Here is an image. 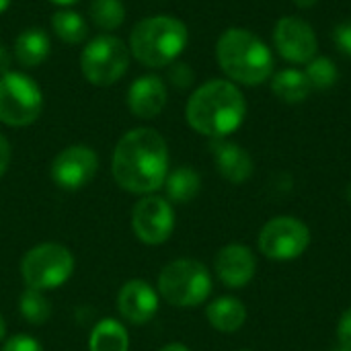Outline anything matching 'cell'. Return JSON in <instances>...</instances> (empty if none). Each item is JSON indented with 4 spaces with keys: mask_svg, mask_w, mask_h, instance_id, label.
Listing matches in <instances>:
<instances>
[{
    "mask_svg": "<svg viewBox=\"0 0 351 351\" xmlns=\"http://www.w3.org/2000/svg\"><path fill=\"white\" fill-rule=\"evenodd\" d=\"M274 45L290 64H308L319 51L313 25L300 16H282L274 29Z\"/></svg>",
    "mask_w": 351,
    "mask_h": 351,
    "instance_id": "12",
    "label": "cell"
},
{
    "mask_svg": "<svg viewBox=\"0 0 351 351\" xmlns=\"http://www.w3.org/2000/svg\"><path fill=\"white\" fill-rule=\"evenodd\" d=\"M187 43V25L171 14H156L138 21L128 39L132 58L146 68L171 66L181 58Z\"/></svg>",
    "mask_w": 351,
    "mask_h": 351,
    "instance_id": "4",
    "label": "cell"
},
{
    "mask_svg": "<svg viewBox=\"0 0 351 351\" xmlns=\"http://www.w3.org/2000/svg\"><path fill=\"white\" fill-rule=\"evenodd\" d=\"M97 171L99 156L90 146L84 144H72L60 150L49 165V175L53 183L66 191L82 189L95 179Z\"/></svg>",
    "mask_w": 351,
    "mask_h": 351,
    "instance_id": "11",
    "label": "cell"
},
{
    "mask_svg": "<svg viewBox=\"0 0 351 351\" xmlns=\"http://www.w3.org/2000/svg\"><path fill=\"white\" fill-rule=\"evenodd\" d=\"M6 337V323H4V317L0 315V341Z\"/></svg>",
    "mask_w": 351,
    "mask_h": 351,
    "instance_id": "35",
    "label": "cell"
},
{
    "mask_svg": "<svg viewBox=\"0 0 351 351\" xmlns=\"http://www.w3.org/2000/svg\"><path fill=\"white\" fill-rule=\"evenodd\" d=\"M51 53V39L43 27H27L12 41V58L23 68L41 66Z\"/></svg>",
    "mask_w": 351,
    "mask_h": 351,
    "instance_id": "17",
    "label": "cell"
},
{
    "mask_svg": "<svg viewBox=\"0 0 351 351\" xmlns=\"http://www.w3.org/2000/svg\"><path fill=\"white\" fill-rule=\"evenodd\" d=\"M247 117V101L239 84L212 78L199 84L185 105L189 128L206 138L218 140L232 136Z\"/></svg>",
    "mask_w": 351,
    "mask_h": 351,
    "instance_id": "2",
    "label": "cell"
},
{
    "mask_svg": "<svg viewBox=\"0 0 351 351\" xmlns=\"http://www.w3.org/2000/svg\"><path fill=\"white\" fill-rule=\"evenodd\" d=\"M271 93L280 101H284L288 105H296V103H302L308 99V95L313 93V86H311L304 70L286 68L271 78Z\"/></svg>",
    "mask_w": 351,
    "mask_h": 351,
    "instance_id": "19",
    "label": "cell"
},
{
    "mask_svg": "<svg viewBox=\"0 0 351 351\" xmlns=\"http://www.w3.org/2000/svg\"><path fill=\"white\" fill-rule=\"evenodd\" d=\"M333 41L343 53L351 56V23H341L333 29Z\"/></svg>",
    "mask_w": 351,
    "mask_h": 351,
    "instance_id": "28",
    "label": "cell"
},
{
    "mask_svg": "<svg viewBox=\"0 0 351 351\" xmlns=\"http://www.w3.org/2000/svg\"><path fill=\"white\" fill-rule=\"evenodd\" d=\"M10 158H12V148L10 142L4 134H0V177L8 171L10 167Z\"/></svg>",
    "mask_w": 351,
    "mask_h": 351,
    "instance_id": "30",
    "label": "cell"
},
{
    "mask_svg": "<svg viewBox=\"0 0 351 351\" xmlns=\"http://www.w3.org/2000/svg\"><path fill=\"white\" fill-rule=\"evenodd\" d=\"M160 351H191L187 346H183V343H169V346H165V348H160Z\"/></svg>",
    "mask_w": 351,
    "mask_h": 351,
    "instance_id": "33",
    "label": "cell"
},
{
    "mask_svg": "<svg viewBox=\"0 0 351 351\" xmlns=\"http://www.w3.org/2000/svg\"><path fill=\"white\" fill-rule=\"evenodd\" d=\"M337 341H339V346L351 348V306L343 311V315L337 323Z\"/></svg>",
    "mask_w": 351,
    "mask_h": 351,
    "instance_id": "29",
    "label": "cell"
},
{
    "mask_svg": "<svg viewBox=\"0 0 351 351\" xmlns=\"http://www.w3.org/2000/svg\"><path fill=\"white\" fill-rule=\"evenodd\" d=\"M216 62L226 78L243 86H259L274 74L269 45L245 27H228L216 41Z\"/></svg>",
    "mask_w": 351,
    "mask_h": 351,
    "instance_id": "3",
    "label": "cell"
},
{
    "mask_svg": "<svg viewBox=\"0 0 351 351\" xmlns=\"http://www.w3.org/2000/svg\"><path fill=\"white\" fill-rule=\"evenodd\" d=\"M346 197H348V202L351 204V181L348 183V187H346Z\"/></svg>",
    "mask_w": 351,
    "mask_h": 351,
    "instance_id": "37",
    "label": "cell"
},
{
    "mask_svg": "<svg viewBox=\"0 0 351 351\" xmlns=\"http://www.w3.org/2000/svg\"><path fill=\"white\" fill-rule=\"evenodd\" d=\"M111 175L128 193L152 195L162 189L169 175L167 140L152 128L125 132L113 150Z\"/></svg>",
    "mask_w": 351,
    "mask_h": 351,
    "instance_id": "1",
    "label": "cell"
},
{
    "mask_svg": "<svg viewBox=\"0 0 351 351\" xmlns=\"http://www.w3.org/2000/svg\"><path fill=\"white\" fill-rule=\"evenodd\" d=\"M304 74H306V78H308L313 90H315V88H317V90H327V88H331V86L337 82V78H339V70H337L335 62H333L331 58H327V56H315V58L306 64Z\"/></svg>",
    "mask_w": 351,
    "mask_h": 351,
    "instance_id": "25",
    "label": "cell"
},
{
    "mask_svg": "<svg viewBox=\"0 0 351 351\" xmlns=\"http://www.w3.org/2000/svg\"><path fill=\"white\" fill-rule=\"evenodd\" d=\"M43 111L41 86L25 72L0 76V121L8 128H27Z\"/></svg>",
    "mask_w": 351,
    "mask_h": 351,
    "instance_id": "8",
    "label": "cell"
},
{
    "mask_svg": "<svg viewBox=\"0 0 351 351\" xmlns=\"http://www.w3.org/2000/svg\"><path fill=\"white\" fill-rule=\"evenodd\" d=\"M206 319L220 333H237L247 321V308L234 296H220L208 304Z\"/></svg>",
    "mask_w": 351,
    "mask_h": 351,
    "instance_id": "18",
    "label": "cell"
},
{
    "mask_svg": "<svg viewBox=\"0 0 351 351\" xmlns=\"http://www.w3.org/2000/svg\"><path fill=\"white\" fill-rule=\"evenodd\" d=\"M210 148H212L218 173L228 183L241 185V183H247L253 177L255 162H253L251 154L241 144L230 142L226 138H218V140H212Z\"/></svg>",
    "mask_w": 351,
    "mask_h": 351,
    "instance_id": "16",
    "label": "cell"
},
{
    "mask_svg": "<svg viewBox=\"0 0 351 351\" xmlns=\"http://www.w3.org/2000/svg\"><path fill=\"white\" fill-rule=\"evenodd\" d=\"M165 191L167 199L173 204H189L197 197L202 189V177L195 169L191 167H179L167 175L165 181Z\"/></svg>",
    "mask_w": 351,
    "mask_h": 351,
    "instance_id": "20",
    "label": "cell"
},
{
    "mask_svg": "<svg viewBox=\"0 0 351 351\" xmlns=\"http://www.w3.org/2000/svg\"><path fill=\"white\" fill-rule=\"evenodd\" d=\"M2 351H43V348H41V343H39L37 339H33V337L21 333V335L10 337V339L4 343V350Z\"/></svg>",
    "mask_w": 351,
    "mask_h": 351,
    "instance_id": "27",
    "label": "cell"
},
{
    "mask_svg": "<svg viewBox=\"0 0 351 351\" xmlns=\"http://www.w3.org/2000/svg\"><path fill=\"white\" fill-rule=\"evenodd\" d=\"M88 16L93 25L105 33L115 31L125 21V4L121 0H90Z\"/></svg>",
    "mask_w": 351,
    "mask_h": 351,
    "instance_id": "23",
    "label": "cell"
},
{
    "mask_svg": "<svg viewBox=\"0 0 351 351\" xmlns=\"http://www.w3.org/2000/svg\"><path fill=\"white\" fill-rule=\"evenodd\" d=\"M119 315L132 325H146L158 313V294L144 280H130L117 294Z\"/></svg>",
    "mask_w": 351,
    "mask_h": 351,
    "instance_id": "15",
    "label": "cell"
},
{
    "mask_svg": "<svg viewBox=\"0 0 351 351\" xmlns=\"http://www.w3.org/2000/svg\"><path fill=\"white\" fill-rule=\"evenodd\" d=\"M169 80H171V84L173 86H177V88H187V86H191L193 84V70H191V66L189 64H185V62H173L171 66H169Z\"/></svg>",
    "mask_w": 351,
    "mask_h": 351,
    "instance_id": "26",
    "label": "cell"
},
{
    "mask_svg": "<svg viewBox=\"0 0 351 351\" xmlns=\"http://www.w3.org/2000/svg\"><path fill=\"white\" fill-rule=\"evenodd\" d=\"M132 228L144 245H162L175 230V210L160 195H142L132 210Z\"/></svg>",
    "mask_w": 351,
    "mask_h": 351,
    "instance_id": "10",
    "label": "cell"
},
{
    "mask_svg": "<svg viewBox=\"0 0 351 351\" xmlns=\"http://www.w3.org/2000/svg\"><path fill=\"white\" fill-rule=\"evenodd\" d=\"M19 311H21V315H23V319L27 323H31V325H43L49 319V315H51V304H49V300L45 298V294L41 290L27 288L21 294Z\"/></svg>",
    "mask_w": 351,
    "mask_h": 351,
    "instance_id": "24",
    "label": "cell"
},
{
    "mask_svg": "<svg viewBox=\"0 0 351 351\" xmlns=\"http://www.w3.org/2000/svg\"><path fill=\"white\" fill-rule=\"evenodd\" d=\"M241 351H249V350H241Z\"/></svg>",
    "mask_w": 351,
    "mask_h": 351,
    "instance_id": "39",
    "label": "cell"
},
{
    "mask_svg": "<svg viewBox=\"0 0 351 351\" xmlns=\"http://www.w3.org/2000/svg\"><path fill=\"white\" fill-rule=\"evenodd\" d=\"M130 47L121 37L103 33L93 37L80 51V72L93 86H111L119 82L130 68Z\"/></svg>",
    "mask_w": 351,
    "mask_h": 351,
    "instance_id": "6",
    "label": "cell"
},
{
    "mask_svg": "<svg viewBox=\"0 0 351 351\" xmlns=\"http://www.w3.org/2000/svg\"><path fill=\"white\" fill-rule=\"evenodd\" d=\"M74 271V257L60 243H41L29 249L21 261V276L27 288L56 290L64 286Z\"/></svg>",
    "mask_w": 351,
    "mask_h": 351,
    "instance_id": "7",
    "label": "cell"
},
{
    "mask_svg": "<svg viewBox=\"0 0 351 351\" xmlns=\"http://www.w3.org/2000/svg\"><path fill=\"white\" fill-rule=\"evenodd\" d=\"M12 4V0H0V14L8 10V6Z\"/></svg>",
    "mask_w": 351,
    "mask_h": 351,
    "instance_id": "36",
    "label": "cell"
},
{
    "mask_svg": "<svg viewBox=\"0 0 351 351\" xmlns=\"http://www.w3.org/2000/svg\"><path fill=\"white\" fill-rule=\"evenodd\" d=\"M169 101L167 82L158 74H142L130 86L125 105L138 119H154L162 113Z\"/></svg>",
    "mask_w": 351,
    "mask_h": 351,
    "instance_id": "14",
    "label": "cell"
},
{
    "mask_svg": "<svg viewBox=\"0 0 351 351\" xmlns=\"http://www.w3.org/2000/svg\"><path fill=\"white\" fill-rule=\"evenodd\" d=\"M333 351H351V348H346V346H339L337 350H333Z\"/></svg>",
    "mask_w": 351,
    "mask_h": 351,
    "instance_id": "38",
    "label": "cell"
},
{
    "mask_svg": "<svg viewBox=\"0 0 351 351\" xmlns=\"http://www.w3.org/2000/svg\"><path fill=\"white\" fill-rule=\"evenodd\" d=\"M298 8H302V10H306V8H313V6H317V2L319 0H292Z\"/></svg>",
    "mask_w": 351,
    "mask_h": 351,
    "instance_id": "32",
    "label": "cell"
},
{
    "mask_svg": "<svg viewBox=\"0 0 351 351\" xmlns=\"http://www.w3.org/2000/svg\"><path fill=\"white\" fill-rule=\"evenodd\" d=\"M212 294V276L202 261L175 259L158 276V296L171 306L193 308Z\"/></svg>",
    "mask_w": 351,
    "mask_h": 351,
    "instance_id": "5",
    "label": "cell"
},
{
    "mask_svg": "<svg viewBox=\"0 0 351 351\" xmlns=\"http://www.w3.org/2000/svg\"><path fill=\"white\" fill-rule=\"evenodd\" d=\"M90 351H128L130 350V335L128 329L115 319H103L95 325L88 341Z\"/></svg>",
    "mask_w": 351,
    "mask_h": 351,
    "instance_id": "21",
    "label": "cell"
},
{
    "mask_svg": "<svg viewBox=\"0 0 351 351\" xmlns=\"http://www.w3.org/2000/svg\"><path fill=\"white\" fill-rule=\"evenodd\" d=\"M214 269L218 280L230 288V290H241L251 284L257 271V259L255 253L241 243H230L222 247L216 255Z\"/></svg>",
    "mask_w": 351,
    "mask_h": 351,
    "instance_id": "13",
    "label": "cell"
},
{
    "mask_svg": "<svg viewBox=\"0 0 351 351\" xmlns=\"http://www.w3.org/2000/svg\"><path fill=\"white\" fill-rule=\"evenodd\" d=\"M311 245V228L296 216H276L259 232V251L274 261L298 259Z\"/></svg>",
    "mask_w": 351,
    "mask_h": 351,
    "instance_id": "9",
    "label": "cell"
},
{
    "mask_svg": "<svg viewBox=\"0 0 351 351\" xmlns=\"http://www.w3.org/2000/svg\"><path fill=\"white\" fill-rule=\"evenodd\" d=\"M12 51L4 45V43H0V76H4V74H8L10 72V66H12Z\"/></svg>",
    "mask_w": 351,
    "mask_h": 351,
    "instance_id": "31",
    "label": "cell"
},
{
    "mask_svg": "<svg viewBox=\"0 0 351 351\" xmlns=\"http://www.w3.org/2000/svg\"><path fill=\"white\" fill-rule=\"evenodd\" d=\"M47 2H51V4H56V6H60V8H68V6H72V4H78L80 0H47Z\"/></svg>",
    "mask_w": 351,
    "mask_h": 351,
    "instance_id": "34",
    "label": "cell"
},
{
    "mask_svg": "<svg viewBox=\"0 0 351 351\" xmlns=\"http://www.w3.org/2000/svg\"><path fill=\"white\" fill-rule=\"evenodd\" d=\"M51 31L68 45H78L88 37V25L84 16L70 8H60L51 14Z\"/></svg>",
    "mask_w": 351,
    "mask_h": 351,
    "instance_id": "22",
    "label": "cell"
}]
</instances>
